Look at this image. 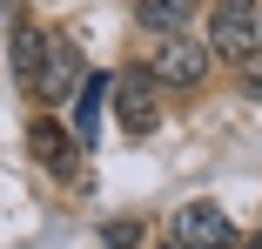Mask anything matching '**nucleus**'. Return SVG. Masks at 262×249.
I'll return each mask as SVG.
<instances>
[{
	"instance_id": "0eeeda50",
	"label": "nucleus",
	"mask_w": 262,
	"mask_h": 249,
	"mask_svg": "<svg viewBox=\"0 0 262 249\" xmlns=\"http://www.w3.org/2000/svg\"><path fill=\"white\" fill-rule=\"evenodd\" d=\"M108 94H115V74H88V81H81V94H74V135H81V148L101 135V108H108Z\"/></svg>"
},
{
	"instance_id": "20e7f679",
	"label": "nucleus",
	"mask_w": 262,
	"mask_h": 249,
	"mask_svg": "<svg viewBox=\"0 0 262 249\" xmlns=\"http://www.w3.org/2000/svg\"><path fill=\"white\" fill-rule=\"evenodd\" d=\"M88 68H81V47L61 40V34H47V61H40V81H34V101L40 108H61L68 94H81Z\"/></svg>"
},
{
	"instance_id": "f257e3e1",
	"label": "nucleus",
	"mask_w": 262,
	"mask_h": 249,
	"mask_svg": "<svg viewBox=\"0 0 262 249\" xmlns=\"http://www.w3.org/2000/svg\"><path fill=\"white\" fill-rule=\"evenodd\" d=\"M208 47L235 68L249 54H262V0H215L208 7Z\"/></svg>"
},
{
	"instance_id": "f03ea898",
	"label": "nucleus",
	"mask_w": 262,
	"mask_h": 249,
	"mask_svg": "<svg viewBox=\"0 0 262 249\" xmlns=\"http://www.w3.org/2000/svg\"><path fill=\"white\" fill-rule=\"evenodd\" d=\"M208 61H215V47H208V40L162 34V40H155V54H148V74L162 81V88H175V94H195V88L208 81Z\"/></svg>"
},
{
	"instance_id": "1a4fd4ad",
	"label": "nucleus",
	"mask_w": 262,
	"mask_h": 249,
	"mask_svg": "<svg viewBox=\"0 0 262 249\" xmlns=\"http://www.w3.org/2000/svg\"><path fill=\"white\" fill-rule=\"evenodd\" d=\"M40 61H47V34H40L34 20H14V74H20L27 94H34V81H40Z\"/></svg>"
},
{
	"instance_id": "f8f14e48",
	"label": "nucleus",
	"mask_w": 262,
	"mask_h": 249,
	"mask_svg": "<svg viewBox=\"0 0 262 249\" xmlns=\"http://www.w3.org/2000/svg\"><path fill=\"white\" fill-rule=\"evenodd\" d=\"M242 249H262V242H242Z\"/></svg>"
},
{
	"instance_id": "ddd939ff",
	"label": "nucleus",
	"mask_w": 262,
	"mask_h": 249,
	"mask_svg": "<svg viewBox=\"0 0 262 249\" xmlns=\"http://www.w3.org/2000/svg\"><path fill=\"white\" fill-rule=\"evenodd\" d=\"M168 249H182V242H168Z\"/></svg>"
},
{
	"instance_id": "423d86ee",
	"label": "nucleus",
	"mask_w": 262,
	"mask_h": 249,
	"mask_svg": "<svg viewBox=\"0 0 262 249\" xmlns=\"http://www.w3.org/2000/svg\"><path fill=\"white\" fill-rule=\"evenodd\" d=\"M175 242L182 249H229L235 229H229L222 202H188V209H175Z\"/></svg>"
},
{
	"instance_id": "9b49d317",
	"label": "nucleus",
	"mask_w": 262,
	"mask_h": 249,
	"mask_svg": "<svg viewBox=\"0 0 262 249\" xmlns=\"http://www.w3.org/2000/svg\"><path fill=\"white\" fill-rule=\"evenodd\" d=\"M101 242H108V249H135V222H108Z\"/></svg>"
},
{
	"instance_id": "7ed1b4c3",
	"label": "nucleus",
	"mask_w": 262,
	"mask_h": 249,
	"mask_svg": "<svg viewBox=\"0 0 262 249\" xmlns=\"http://www.w3.org/2000/svg\"><path fill=\"white\" fill-rule=\"evenodd\" d=\"M162 94H168V88L148 74V61H141V68H121V74H115L121 128H128V135H155V128H162Z\"/></svg>"
},
{
	"instance_id": "39448f33",
	"label": "nucleus",
	"mask_w": 262,
	"mask_h": 249,
	"mask_svg": "<svg viewBox=\"0 0 262 249\" xmlns=\"http://www.w3.org/2000/svg\"><path fill=\"white\" fill-rule=\"evenodd\" d=\"M27 141H34V155H40V169H47V175H61V182H74V175H81V135H68L54 115H34Z\"/></svg>"
},
{
	"instance_id": "6e6552de",
	"label": "nucleus",
	"mask_w": 262,
	"mask_h": 249,
	"mask_svg": "<svg viewBox=\"0 0 262 249\" xmlns=\"http://www.w3.org/2000/svg\"><path fill=\"white\" fill-rule=\"evenodd\" d=\"M202 14V0H135V20L162 40V34H182L188 20Z\"/></svg>"
},
{
	"instance_id": "9d476101",
	"label": "nucleus",
	"mask_w": 262,
	"mask_h": 249,
	"mask_svg": "<svg viewBox=\"0 0 262 249\" xmlns=\"http://www.w3.org/2000/svg\"><path fill=\"white\" fill-rule=\"evenodd\" d=\"M235 74H242V94H249V101H262V54H249Z\"/></svg>"
}]
</instances>
